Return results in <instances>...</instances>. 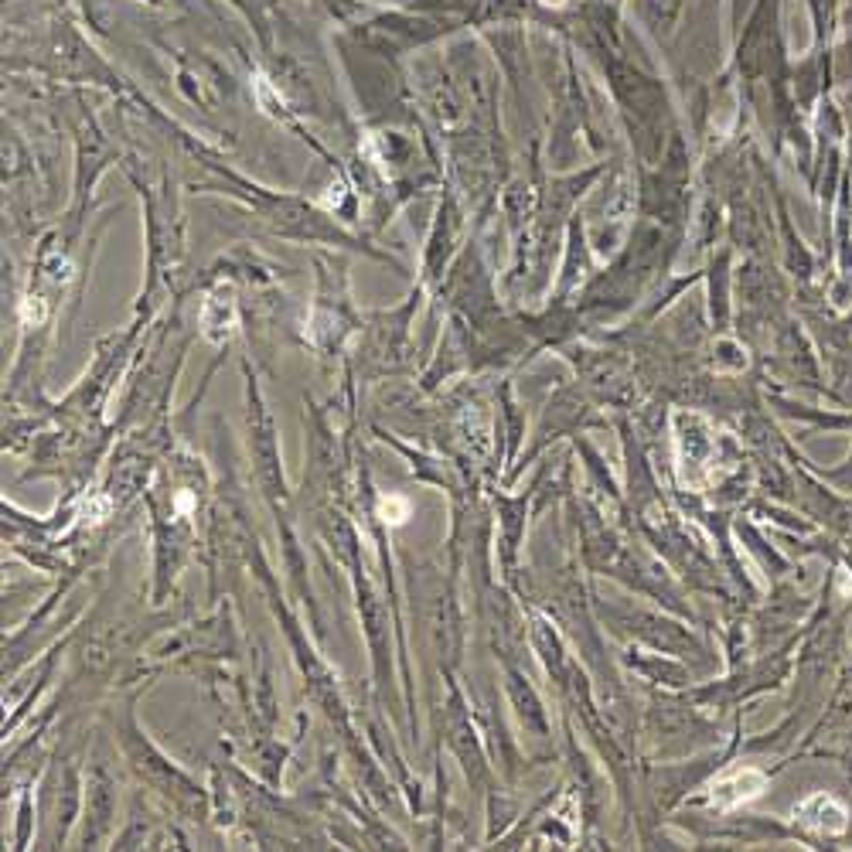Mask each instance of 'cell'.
I'll return each instance as SVG.
<instances>
[{
	"mask_svg": "<svg viewBox=\"0 0 852 852\" xmlns=\"http://www.w3.org/2000/svg\"><path fill=\"white\" fill-rule=\"evenodd\" d=\"M795 818L812 832L839 835V832H846V825H849V808L842 805L835 795H825L822 791V795H812V798L801 801V805L795 808Z\"/></svg>",
	"mask_w": 852,
	"mask_h": 852,
	"instance_id": "obj_1",
	"label": "cell"
},
{
	"mask_svg": "<svg viewBox=\"0 0 852 852\" xmlns=\"http://www.w3.org/2000/svg\"><path fill=\"white\" fill-rule=\"evenodd\" d=\"M767 778L754 767H737V771L723 774L720 781L713 784V801L720 808H733V805H743V801H754L760 791H764Z\"/></svg>",
	"mask_w": 852,
	"mask_h": 852,
	"instance_id": "obj_2",
	"label": "cell"
}]
</instances>
